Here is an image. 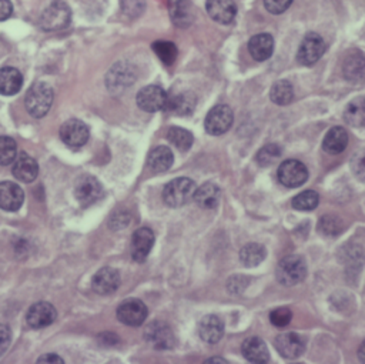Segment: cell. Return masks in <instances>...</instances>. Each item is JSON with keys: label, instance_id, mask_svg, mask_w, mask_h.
<instances>
[{"label": "cell", "instance_id": "obj_1", "mask_svg": "<svg viewBox=\"0 0 365 364\" xmlns=\"http://www.w3.org/2000/svg\"><path fill=\"white\" fill-rule=\"evenodd\" d=\"M53 103V89L45 82H37L30 86L26 93L25 104L30 116L40 119L46 116Z\"/></svg>", "mask_w": 365, "mask_h": 364}, {"label": "cell", "instance_id": "obj_2", "mask_svg": "<svg viewBox=\"0 0 365 364\" xmlns=\"http://www.w3.org/2000/svg\"><path fill=\"white\" fill-rule=\"evenodd\" d=\"M307 276V265L302 256H287L277 266V280L286 287L302 283Z\"/></svg>", "mask_w": 365, "mask_h": 364}, {"label": "cell", "instance_id": "obj_3", "mask_svg": "<svg viewBox=\"0 0 365 364\" xmlns=\"http://www.w3.org/2000/svg\"><path fill=\"white\" fill-rule=\"evenodd\" d=\"M196 193V183L188 178H179L166 184L163 200L168 207H181L187 204Z\"/></svg>", "mask_w": 365, "mask_h": 364}, {"label": "cell", "instance_id": "obj_4", "mask_svg": "<svg viewBox=\"0 0 365 364\" xmlns=\"http://www.w3.org/2000/svg\"><path fill=\"white\" fill-rule=\"evenodd\" d=\"M72 20V10L70 8L61 2V0H56L52 5H49L45 12L41 13L40 17V26L53 32V30H61L70 25Z\"/></svg>", "mask_w": 365, "mask_h": 364}, {"label": "cell", "instance_id": "obj_5", "mask_svg": "<svg viewBox=\"0 0 365 364\" xmlns=\"http://www.w3.org/2000/svg\"><path fill=\"white\" fill-rule=\"evenodd\" d=\"M233 120H234V113L230 106L227 104L214 106L204 120L206 132L213 136H220L226 133L231 127Z\"/></svg>", "mask_w": 365, "mask_h": 364}, {"label": "cell", "instance_id": "obj_6", "mask_svg": "<svg viewBox=\"0 0 365 364\" xmlns=\"http://www.w3.org/2000/svg\"><path fill=\"white\" fill-rule=\"evenodd\" d=\"M326 41L318 33H308L298 48L297 59L304 66H313L326 53Z\"/></svg>", "mask_w": 365, "mask_h": 364}, {"label": "cell", "instance_id": "obj_7", "mask_svg": "<svg viewBox=\"0 0 365 364\" xmlns=\"http://www.w3.org/2000/svg\"><path fill=\"white\" fill-rule=\"evenodd\" d=\"M75 196L83 207H89L101 199L103 187L96 178L84 175L76 182Z\"/></svg>", "mask_w": 365, "mask_h": 364}, {"label": "cell", "instance_id": "obj_8", "mask_svg": "<svg viewBox=\"0 0 365 364\" xmlns=\"http://www.w3.org/2000/svg\"><path fill=\"white\" fill-rule=\"evenodd\" d=\"M147 306L139 298H128L117 309V318L126 326H141L147 318Z\"/></svg>", "mask_w": 365, "mask_h": 364}, {"label": "cell", "instance_id": "obj_9", "mask_svg": "<svg viewBox=\"0 0 365 364\" xmlns=\"http://www.w3.org/2000/svg\"><path fill=\"white\" fill-rule=\"evenodd\" d=\"M89 136L90 132L88 124L77 119H70L68 122H64L60 127V139L63 140L64 144L73 149L84 146L88 143Z\"/></svg>", "mask_w": 365, "mask_h": 364}, {"label": "cell", "instance_id": "obj_10", "mask_svg": "<svg viewBox=\"0 0 365 364\" xmlns=\"http://www.w3.org/2000/svg\"><path fill=\"white\" fill-rule=\"evenodd\" d=\"M168 95L166 93L164 89H161L160 86L156 84H150L143 88L137 93V104L141 111L148 112V113H155L159 111H164L166 103H167Z\"/></svg>", "mask_w": 365, "mask_h": 364}, {"label": "cell", "instance_id": "obj_11", "mask_svg": "<svg viewBox=\"0 0 365 364\" xmlns=\"http://www.w3.org/2000/svg\"><path fill=\"white\" fill-rule=\"evenodd\" d=\"M308 179L307 167L298 160H286L278 167V180L286 187L294 189L304 184Z\"/></svg>", "mask_w": 365, "mask_h": 364}, {"label": "cell", "instance_id": "obj_12", "mask_svg": "<svg viewBox=\"0 0 365 364\" xmlns=\"http://www.w3.org/2000/svg\"><path fill=\"white\" fill-rule=\"evenodd\" d=\"M146 340L157 350H168L173 349L176 345V337L173 330H171L163 321H155L150 326H147L144 332Z\"/></svg>", "mask_w": 365, "mask_h": 364}, {"label": "cell", "instance_id": "obj_13", "mask_svg": "<svg viewBox=\"0 0 365 364\" xmlns=\"http://www.w3.org/2000/svg\"><path fill=\"white\" fill-rule=\"evenodd\" d=\"M342 75L351 84H365V53L351 50L342 61Z\"/></svg>", "mask_w": 365, "mask_h": 364}, {"label": "cell", "instance_id": "obj_14", "mask_svg": "<svg viewBox=\"0 0 365 364\" xmlns=\"http://www.w3.org/2000/svg\"><path fill=\"white\" fill-rule=\"evenodd\" d=\"M206 9L208 16L221 25H230L237 16V6L234 0H207Z\"/></svg>", "mask_w": 365, "mask_h": 364}, {"label": "cell", "instance_id": "obj_15", "mask_svg": "<svg viewBox=\"0 0 365 364\" xmlns=\"http://www.w3.org/2000/svg\"><path fill=\"white\" fill-rule=\"evenodd\" d=\"M155 246V233L148 227L137 229L132 238V257L135 262H144Z\"/></svg>", "mask_w": 365, "mask_h": 364}, {"label": "cell", "instance_id": "obj_16", "mask_svg": "<svg viewBox=\"0 0 365 364\" xmlns=\"http://www.w3.org/2000/svg\"><path fill=\"white\" fill-rule=\"evenodd\" d=\"M57 317V312L53 305L46 302H39L33 305L26 316L28 325L32 329H43L50 326Z\"/></svg>", "mask_w": 365, "mask_h": 364}, {"label": "cell", "instance_id": "obj_17", "mask_svg": "<svg viewBox=\"0 0 365 364\" xmlns=\"http://www.w3.org/2000/svg\"><path fill=\"white\" fill-rule=\"evenodd\" d=\"M120 286V274L116 269L103 267L100 269L92 280V289L100 294L107 296L115 293Z\"/></svg>", "mask_w": 365, "mask_h": 364}, {"label": "cell", "instance_id": "obj_18", "mask_svg": "<svg viewBox=\"0 0 365 364\" xmlns=\"http://www.w3.org/2000/svg\"><path fill=\"white\" fill-rule=\"evenodd\" d=\"M275 349L284 358H297L306 350L304 340L297 333H283L275 338Z\"/></svg>", "mask_w": 365, "mask_h": 364}, {"label": "cell", "instance_id": "obj_19", "mask_svg": "<svg viewBox=\"0 0 365 364\" xmlns=\"http://www.w3.org/2000/svg\"><path fill=\"white\" fill-rule=\"evenodd\" d=\"M197 99L191 92H180L175 96H168L164 111L175 116H188L195 112Z\"/></svg>", "mask_w": 365, "mask_h": 364}, {"label": "cell", "instance_id": "obj_20", "mask_svg": "<svg viewBox=\"0 0 365 364\" xmlns=\"http://www.w3.org/2000/svg\"><path fill=\"white\" fill-rule=\"evenodd\" d=\"M25 202V193L21 187L13 182L0 183V209L6 211H16Z\"/></svg>", "mask_w": 365, "mask_h": 364}, {"label": "cell", "instance_id": "obj_21", "mask_svg": "<svg viewBox=\"0 0 365 364\" xmlns=\"http://www.w3.org/2000/svg\"><path fill=\"white\" fill-rule=\"evenodd\" d=\"M13 175L20 182L30 183L39 175V164L28 153H20L13 160Z\"/></svg>", "mask_w": 365, "mask_h": 364}, {"label": "cell", "instance_id": "obj_22", "mask_svg": "<svg viewBox=\"0 0 365 364\" xmlns=\"http://www.w3.org/2000/svg\"><path fill=\"white\" fill-rule=\"evenodd\" d=\"M199 334L203 341L208 343V345H214V343L220 341L224 334L223 321L220 320V317L214 314L203 317L199 325Z\"/></svg>", "mask_w": 365, "mask_h": 364}, {"label": "cell", "instance_id": "obj_23", "mask_svg": "<svg viewBox=\"0 0 365 364\" xmlns=\"http://www.w3.org/2000/svg\"><path fill=\"white\" fill-rule=\"evenodd\" d=\"M248 52L257 61H264L274 52V39L268 33L255 35L248 41Z\"/></svg>", "mask_w": 365, "mask_h": 364}, {"label": "cell", "instance_id": "obj_24", "mask_svg": "<svg viewBox=\"0 0 365 364\" xmlns=\"http://www.w3.org/2000/svg\"><path fill=\"white\" fill-rule=\"evenodd\" d=\"M348 146V133L344 127H331L327 132L324 142H323V149L328 155H339L344 152Z\"/></svg>", "mask_w": 365, "mask_h": 364}, {"label": "cell", "instance_id": "obj_25", "mask_svg": "<svg viewBox=\"0 0 365 364\" xmlns=\"http://www.w3.org/2000/svg\"><path fill=\"white\" fill-rule=\"evenodd\" d=\"M221 189L214 183H204L199 189H196L195 199L196 203L203 209H216L221 202Z\"/></svg>", "mask_w": 365, "mask_h": 364}, {"label": "cell", "instance_id": "obj_26", "mask_svg": "<svg viewBox=\"0 0 365 364\" xmlns=\"http://www.w3.org/2000/svg\"><path fill=\"white\" fill-rule=\"evenodd\" d=\"M23 86V76L16 68H2L0 69V95L13 96L20 92Z\"/></svg>", "mask_w": 365, "mask_h": 364}, {"label": "cell", "instance_id": "obj_27", "mask_svg": "<svg viewBox=\"0 0 365 364\" xmlns=\"http://www.w3.org/2000/svg\"><path fill=\"white\" fill-rule=\"evenodd\" d=\"M243 356L250 363H267L270 353L266 343L260 337H250L243 343Z\"/></svg>", "mask_w": 365, "mask_h": 364}, {"label": "cell", "instance_id": "obj_28", "mask_svg": "<svg viewBox=\"0 0 365 364\" xmlns=\"http://www.w3.org/2000/svg\"><path fill=\"white\" fill-rule=\"evenodd\" d=\"M173 162H175L173 152L166 146H159L153 149L147 157L148 167L156 171V173H161V171L168 170L171 164H173Z\"/></svg>", "mask_w": 365, "mask_h": 364}, {"label": "cell", "instance_id": "obj_29", "mask_svg": "<svg viewBox=\"0 0 365 364\" xmlns=\"http://www.w3.org/2000/svg\"><path fill=\"white\" fill-rule=\"evenodd\" d=\"M168 12L173 23L179 28H188L193 21L188 0H168Z\"/></svg>", "mask_w": 365, "mask_h": 364}, {"label": "cell", "instance_id": "obj_30", "mask_svg": "<svg viewBox=\"0 0 365 364\" xmlns=\"http://www.w3.org/2000/svg\"><path fill=\"white\" fill-rule=\"evenodd\" d=\"M344 120L351 127L365 126V97H357L347 104L344 111Z\"/></svg>", "mask_w": 365, "mask_h": 364}, {"label": "cell", "instance_id": "obj_31", "mask_svg": "<svg viewBox=\"0 0 365 364\" xmlns=\"http://www.w3.org/2000/svg\"><path fill=\"white\" fill-rule=\"evenodd\" d=\"M266 259V249L259 243H250L240 251V260L247 267L259 266Z\"/></svg>", "mask_w": 365, "mask_h": 364}, {"label": "cell", "instance_id": "obj_32", "mask_svg": "<svg viewBox=\"0 0 365 364\" xmlns=\"http://www.w3.org/2000/svg\"><path fill=\"white\" fill-rule=\"evenodd\" d=\"M271 100L275 104H280V106H287L288 103H291V100L294 99V89H293V84L288 80H280L277 82L273 88H271V93H270Z\"/></svg>", "mask_w": 365, "mask_h": 364}, {"label": "cell", "instance_id": "obj_33", "mask_svg": "<svg viewBox=\"0 0 365 364\" xmlns=\"http://www.w3.org/2000/svg\"><path fill=\"white\" fill-rule=\"evenodd\" d=\"M167 139L173 143L179 150H181V152H186V150H188L193 146V142H195V136H193L191 132L186 131V128H183V127H177V126H173V127L168 128Z\"/></svg>", "mask_w": 365, "mask_h": 364}, {"label": "cell", "instance_id": "obj_34", "mask_svg": "<svg viewBox=\"0 0 365 364\" xmlns=\"http://www.w3.org/2000/svg\"><path fill=\"white\" fill-rule=\"evenodd\" d=\"M153 50L157 55V57L164 64H167V66H170V64H173L176 61L177 53H179L175 43L164 41V40H159V41L153 43Z\"/></svg>", "mask_w": 365, "mask_h": 364}, {"label": "cell", "instance_id": "obj_35", "mask_svg": "<svg viewBox=\"0 0 365 364\" xmlns=\"http://www.w3.org/2000/svg\"><path fill=\"white\" fill-rule=\"evenodd\" d=\"M319 203V196L317 191L313 190H306L303 193H299L294 199H293V207L295 210H302V211H311L317 209Z\"/></svg>", "mask_w": 365, "mask_h": 364}, {"label": "cell", "instance_id": "obj_36", "mask_svg": "<svg viewBox=\"0 0 365 364\" xmlns=\"http://www.w3.org/2000/svg\"><path fill=\"white\" fill-rule=\"evenodd\" d=\"M280 157H282V147L277 144H267L260 149V152L255 156V160L262 167H268L274 164Z\"/></svg>", "mask_w": 365, "mask_h": 364}, {"label": "cell", "instance_id": "obj_37", "mask_svg": "<svg viewBox=\"0 0 365 364\" xmlns=\"http://www.w3.org/2000/svg\"><path fill=\"white\" fill-rule=\"evenodd\" d=\"M17 155V144L9 136H0V166L13 163Z\"/></svg>", "mask_w": 365, "mask_h": 364}, {"label": "cell", "instance_id": "obj_38", "mask_svg": "<svg viewBox=\"0 0 365 364\" xmlns=\"http://www.w3.org/2000/svg\"><path fill=\"white\" fill-rule=\"evenodd\" d=\"M318 230L324 236H330V238H333V236L339 234V231L342 230V223L338 218L328 214V216L321 218V220L318 223Z\"/></svg>", "mask_w": 365, "mask_h": 364}, {"label": "cell", "instance_id": "obj_39", "mask_svg": "<svg viewBox=\"0 0 365 364\" xmlns=\"http://www.w3.org/2000/svg\"><path fill=\"white\" fill-rule=\"evenodd\" d=\"M293 318V313L288 307H280V309H275L271 312L270 314V320L271 323L275 327H286L290 325V321Z\"/></svg>", "mask_w": 365, "mask_h": 364}, {"label": "cell", "instance_id": "obj_40", "mask_svg": "<svg viewBox=\"0 0 365 364\" xmlns=\"http://www.w3.org/2000/svg\"><path fill=\"white\" fill-rule=\"evenodd\" d=\"M121 9L127 16L137 17L146 9V0H121Z\"/></svg>", "mask_w": 365, "mask_h": 364}, {"label": "cell", "instance_id": "obj_41", "mask_svg": "<svg viewBox=\"0 0 365 364\" xmlns=\"http://www.w3.org/2000/svg\"><path fill=\"white\" fill-rule=\"evenodd\" d=\"M351 167L353 171L355 173V176L365 182V149L359 150L358 153H355V156L351 160Z\"/></svg>", "mask_w": 365, "mask_h": 364}, {"label": "cell", "instance_id": "obj_42", "mask_svg": "<svg viewBox=\"0 0 365 364\" xmlns=\"http://www.w3.org/2000/svg\"><path fill=\"white\" fill-rule=\"evenodd\" d=\"M293 5V0H264V6L271 15H282Z\"/></svg>", "mask_w": 365, "mask_h": 364}, {"label": "cell", "instance_id": "obj_43", "mask_svg": "<svg viewBox=\"0 0 365 364\" xmlns=\"http://www.w3.org/2000/svg\"><path fill=\"white\" fill-rule=\"evenodd\" d=\"M10 340H12V333L10 329L5 325H0V356H2L9 345H10Z\"/></svg>", "mask_w": 365, "mask_h": 364}, {"label": "cell", "instance_id": "obj_44", "mask_svg": "<svg viewBox=\"0 0 365 364\" xmlns=\"http://www.w3.org/2000/svg\"><path fill=\"white\" fill-rule=\"evenodd\" d=\"M13 13V6L10 0H0V21L8 20Z\"/></svg>", "mask_w": 365, "mask_h": 364}, {"label": "cell", "instance_id": "obj_45", "mask_svg": "<svg viewBox=\"0 0 365 364\" xmlns=\"http://www.w3.org/2000/svg\"><path fill=\"white\" fill-rule=\"evenodd\" d=\"M39 363H63L57 354H46L39 358Z\"/></svg>", "mask_w": 365, "mask_h": 364}, {"label": "cell", "instance_id": "obj_46", "mask_svg": "<svg viewBox=\"0 0 365 364\" xmlns=\"http://www.w3.org/2000/svg\"><path fill=\"white\" fill-rule=\"evenodd\" d=\"M358 357L362 363H365V340L362 341V345L359 346V350H358Z\"/></svg>", "mask_w": 365, "mask_h": 364}, {"label": "cell", "instance_id": "obj_47", "mask_svg": "<svg viewBox=\"0 0 365 364\" xmlns=\"http://www.w3.org/2000/svg\"><path fill=\"white\" fill-rule=\"evenodd\" d=\"M207 363H227V360H224V358H210V360H207Z\"/></svg>", "mask_w": 365, "mask_h": 364}]
</instances>
